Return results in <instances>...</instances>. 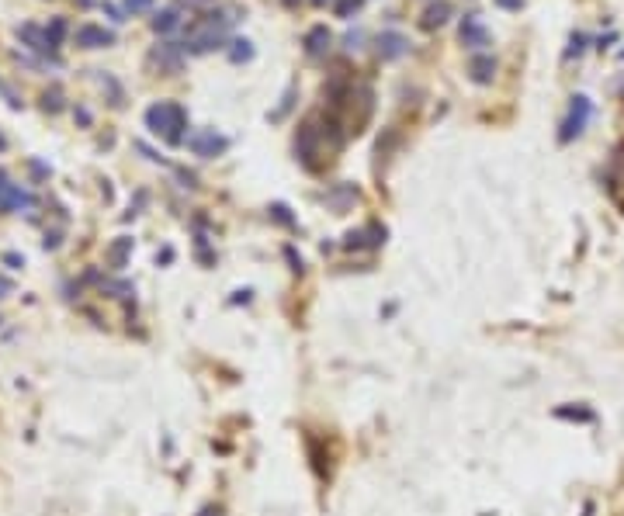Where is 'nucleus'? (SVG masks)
Segmentation results:
<instances>
[{"label":"nucleus","instance_id":"f257e3e1","mask_svg":"<svg viewBox=\"0 0 624 516\" xmlns=\"http://www.w3.org/2000/svg\"><path fill=\"white\" fill-rule=\"evenodd\" d=\"M146 128H149L153 135H164L170 146H181V142H184V128H188V115H184L181 104L160 101V104H153V108L146 111Z\"/></svg>","mask_w":624,"mask_h":516},{"label":"nucleus","instance_id":"f03ea898","mask_svg":"<svg viewBox=\"0 0 624 516\" xmlns=\"http://www.w3.org/2000/svg\"><path fill=\"white\" fill-rule=\"evenodd\" d=\"M226 146H229V139L226 135H219L215 128H202V132H195V135H188V149L195 153V156H219V153H226Z\"/></svg>","mask_w":624,"mask_h":516},{"label":"nucleus","instance_id":"7ed1b4c3","mask_svg":"<svg viewBox=\"0 0 624 516\" xmlns=\"http://www.w3.org/2000/svg\"><path fill=\"white\" fill-rule=\"evenodd\" d=\"M589 111H593V108H589V97L576 94V97H573V108H569V118L562 121V132H558V139H562V142H573V139H576V135L582 132V125L589 121Z\"/></svg>","mask_w":624,"mask_h":516},{"label":"nucleus","instance_id":"20e7f679","mask_svg":"<svg viewBox=\"0 0 624 516\" xmlns=\"http://www.w3.org/2000/svg\"><path fill=\"white\" fill-rule=\"evenodd\" d=\"M222 25H215V21H208V25H202V28H195L191 35H188V42H184V49L188 52H212V49H219L222 45Z\"/></svg>","mask_w":624,"mask_h":516},{"label":"nucleus","instance_id":"39448f33","mask_svg":"<svg viewBox=\"0 0 624 516\" xmlns=\"http://www.w3.org/2000/svg\"><path fill=\"white\" fill-rule=\"evenodd\" d=\"M458 39L465 49H486L493 35L486 32V25L479 21V14H465V21H461V28H458Z\"/></svg>","mask_w":624,"mask_h":516},{"label":"nucleus","instance_id":"423d86ee","mask_svg":"<svg viewBox=\"0 0 624 516\" xmlns=\"http://www.w3.org/2000/svg\"><path fill=\"white\" fill-rule=\"evenodd\" d=\"M374 49H378V59H399V56H406L410 52V39L403 35V32H381L378 39H374Z\"/></svg>","mask_w":624,"mask_h":516},{"label":"nucleus","instance_id":"0eeeda50","mask_svg":"<svg viewBox=\"0 0 624 516\" xmlns=\"http://www.w3.org/2000/svg\"><path fill=\"white\" fill-rule=\"evenodd\" d=\"M73 39H77L80 49H104V45L115 42V35H111L108 28H101V25H80Z\"/></svg>","mask_w":624,"mask_h":516},{"label":"nucleus","instance_id":"6e6552de","mask_svg":"<svg viewBox=\"0 0 624 516\" xmlns=\"http://www.w3.org/2000/svg\"><path fill=\"white\" fill-rule=\"evenodd\" d=\"M330 45H333V35L326 25H316V28L305 32V52H309L312 59H323V56L330 52Z\"/></svg>","mask_w":624,"mask_h":516},{"label":"nucleus","instance_id":"1a4fd4ad","mask_svg":"<svg viewBox=\"0 0 624 516\" xmlns=\"http://www.w3.org/2000/svg\"><path fill=\"white\" fill-rule=\"evenodd\" d=\"M451 14H455V4H451V0H437V4H430V7L423 11L420 25H423L427 32H434V28L448 25V18H451Z\"/></svg>","mask_w":624,"mask_h":516},{"label":"nucleus","instance_id":"9d476101","mask_svg":"<svg viewBox=\"0 0 624 516\" xmlns=\"http://www.w3.org/2000/svg\"><path fill=\"white\" fill-rule=\"evenodd\" d=\"M468 73H472V80L475 83H493V77H496V59L493 56H486V52H475L472 59H468Z\"/></svg>","mask_w":624,"mask_h":516},{"label":"nucleus","instance_id":"9b49d317","mask_svg":"<svg viewBox=\"0 0 624 516\" xmlns=\"http://www.w3.org/2000/svg\"><path fill=\"white\" fill-rule=\"evenodd\" d=\"M21 204H32V195L21 191L18 184H11L7 177H0V208H4V211H14V208H21Z\"/></svg>","mask_w":624,"mask_h":516},{"label":"nucleus","instance_id":"f8f14e48","mask_svg":"<svg viewBox=\"0 0 624 516\" xmlns=\"http://www.w3.org/2000/svg\"><path fill=\"white\" fill-rule=\"evenodd\" d=\"M18 35L28 42V45H32L35 52H49V56H52V52L59 49V45L52 42V35H49V28L42 32V28H35V25H21V28H18Z\"/></svg>","mask_w":624,"mask_h":516},{"label":"nucleus","instance_id":"ddd939ff","mask_svg":"<svg viewBox=\"0 0 624 516\" xmlns=\"http://www.w3.org/2000/svg\"><path fill=\"white\" fill-rule=\"evenodd\" d=\"M153 59L160 63V70H170V73H177V70H181V49H177L173 42L160 45V49L153 52Z\"/></svg>","mask_w":624,"mask_h":516},{"label":"nucleus","instance_id":"4468645a","mask_svg":"<svg viewBox=\"0 0 624 516\" xmlns=\"http://www.w3.org/2000/svg\"><path fill=\"white\" fill-rule=\"evenodd\" d=\"M177 25H181V18H177V7H166V11H160V14L153 18V32H160V35L173 32Z\"/></svg>","mask_w":624,"mask_h":516},{"label":"nucleus","instance_id":"2eb2a0df","mask_svg":"<svg viewBox=\"0 0 624 516\" xmlns=\"http://www.w3.org/2000/svg\"><path fill=\"white\" fill-rule=\"evenodd\" d=\"M229 59H233V63H247V59H253V45H250L247 39H236L233 42V49H229Z\"/></svg>","mask_w":624,"mask_h":516},{"label":"nucleus","instance_id":"dca6fc26","mask_svg":"<svg viewBox=\"0 0 624 516\" xmlns=\"http://www.w3.org/2000/svg\"><path fill=\"white\" fill-rule=\"evenodd\" d=\"M357 7H361V0H340V4H336V14H340V18H347V14H350V11H357Z\"/></svg>","mask_w":624,"mask_h":516},{"label":"nucleus","instance_id":"f3484780","mask_svg":"<svg viewBox=\"0 0 624 516\" xmlns=\"http://www.w3.org/2000/svg\"><path fill=\"white\" fill-rule=\"evenodd\" d=\"M146 7H153V0H125V11H132V14H139Z\"/></svg>","mask_w":624,"mask_h":516},{"label":"nucleus","instance_id":"a211bd4d","mask_svg":"<svg viewBox=\"0 0 624 516\" xmlns=\"http://www.w3.org/2000/svg\"><path fill=\"white\" fill-rule=\"evenodd\" d=\"M63 32H66V25L56 18V21H52V28H49V35H52V42H56V45H59V39H63Z\"/></svg>","mask_w":624,"mask_h":516},{"label":"nucleus","instance_id":"6ab92c4d","mask_svg":"<svg viewBox=\"0 0 624 516\" xmlns=\"http://www.w3.org/2000/svg\"><path fill=\"white\" fill-rule=\"evenodd\" d=\"M582 42H586V39H582V35H573V49L565 52V59H573V56H580V52H582Z\"/></svg>","mask_w":624,"mask_h":516},{"label":"nucleus","instance_id":"aec40b11","mask_svg":"<svg viewBox=\"0 0 624 516\" xmlns=\"http://www.w3.org/2000/svg\"><path fill=\"white\" fill-rule=\"evenodd\" d=\"M499 4H503V7H520L524 0H499Z\"/></svg>","mask_w":624,"mask_h":516},{"label":"nucleus","instance_id":"412c9836","mask_svg":"<svg viewBox=\"0 0 624 516\" xmlns=\"http://www.w3.org/2000/svg\"><path fill=\"white\" fill-rule=\"evenodd\" d=\"M285 4H288V7H295V4H298V0H285Z\"/></svg>","mask_w":624,"mask_h":516},{"label":"nucleus","instance_id":"4be33fe9","mask_svg":"<svg viewBox=\"0 0 624 516\" xmlns=\"http://www.w3.org/2000/svg\"><path fill=\"white\" fill-rule=\"evenodd\" d=\"M316 4H326V0H316Z\"/></svg>","mask_w":624,"mask_h":516},{"label":"nucleus","instance_id":"5701e85b","mask_svg":"<svg viewBox=\"0 0 624 516\" xmlns=\"http://www.w3.org/2000/svg\"><path fill=\"white\" fill-rule=\"evenodd\" d=\"M202 4H208V0H202Z\"/></svg>","mask_w":624,"mask_h":516},{"label":"nucleus","instance_id":"b1692460","mask_svg":"<svg viewBox=\"0 0 624 516\" xmlns=\"http://www.w3.org/2000/svg\"><path fill=\"white\" fill-rule=\"evenodd\" d=\"M0 90H4V87H0Z\"/></svg>","mask_w":624,"mask_h":516}]
</instances>
